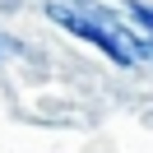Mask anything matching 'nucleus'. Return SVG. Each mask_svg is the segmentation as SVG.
Here are the masks:
<instances>
[{"label":"nucleus","instance_id":"1","mask_svg":"<svg viewBox=\"0 0 153 153\" xmlns=\"http://www.w3.org/2000/svg\"><path fill=\"white\" fill-rule=\"evenodd\" d=\"M47 19L60 23L65 33H74V37L102 47L116 65H134V60L144 56V42H134L130 28H125V23H116L111 14L97 10V5H79V0H47Z\"/></svg>","mask_w":153,"mask_h":153},{"label":"nucleus","instance_id":"2","mask_svg":"<svg viewBox=\"0 0 153 153\" xmlns=\"http://www.w3.org/2000/svg\"><path fill=\"white\" fill-rule=\"evenodd\" d=\"M130 14H134V23H144L149 37H153V10H149V5H130Z\"/></svg>","mask_w":153,"mask_h":153}]
</instances>
